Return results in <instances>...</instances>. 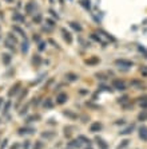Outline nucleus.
Wrapping results in <instances>:
<instances>
[{
  "mask_svg": "<svg viewBox=\"0 0 147 149\" xmlns=\"http://www.w3.org/2000/svg\"><path fill=\"white\" fill-rule=\"evenodd\" d=\"M115 65L116 66H120V67H131L133 66V62L128 61V59H116Z\"/></svg>",
  "mask_w": 147,
  "mask_h": 149,
  "instance_id": "f257e3e1",
  "label": "nucleus"
},
{
  "mask_svg": "<svg viewBox=\"0 0 147 149\" xmlns=\"http://www.w3.org/2000/svg\"><path fill=\"white\" fill-rule=\"evenodd\" d=\"M138 134H139V139L142 141H147V126H139Z\"/></svg>",
  "mask_w": 147,
  "mask_h": 149,
  "instance_id": "f03ea898",
  "label": "nucleus"
},
{
  "mask_svg": "<svg viewBox=\"0 0 147 149\" xmlns=\"http://www.w3.org/2000/svg\"><path fill=\"white\" fill-rule=\"evenodd\" d=\"M112 86L115 87V89H118V90H124V89H126V83L120 79H115L112 82Z\"/></svg>",
  "mask_w": 147,
  "mask_h": 149,
  "instance_id": "7ed1b4c3",
  "label": "nucleus"
},
{
  "mask_svg": "<svg viewBox=\"0 0 147 149\" xmlns=\"http://www.w3.org/2000/svg\"><path fill=\"white\" fill-rule=\"evenodd\" d=\"M17 133H19L20 136H23V134H34L35 129L34 128H20Z\"/></svg>",
  "mask_w": 147,
  "mask_h": 149,
  "instance_id": "20e7f679",
  "label": "nucleus"
},
{
  "mask_svg": "<svg viewBox=\"0 0 147 149\" xmlns=\"http://www.w3.org/2000/svg\"><path fill=\"white\" fill-rule=\"evenodd\" d=\"M102 124L100 122H94L91 126H90V132H92V133H95V132H99V130H102Z\"/></svg>",
  "mask_w": 147,
  "mask_h": 149,
  "instance_id": "39448f33",
  "label": "nucleus"
},
{
  "mask_svg": "<svg viewBox=\"0 0 147 149\" xmlns=\"http://www.w3.org/2000/svg\"><path fill=\"white\" fill-rule=\"evenodd\" d=\"M95 141H96V144H98V146H99L100 149H107V148H108V144H107V142H104V140L100 139V137H96Z\"/></svg>",
  "mask_w": 147,
  "mask_h": 149,
  "instance_id": "423d86ee",
  "label": "nucleus"
},
{
  "mask_svg": "<svg viewBox=\"0 0 147 149\" xmlns=\"http://www.w3.org/2000/svg\"><path fill=\"white\" fill-rule=\"evenodd\" d=\"M62 34H63V39H64L67 43H71L72 42V36H71V34H70L67 30H64V28H62Z\"/></svg>",
  "mask_w": 147,
  "mask_h": 149,
  "instance_id": "0eeeda50",
  "label": "nucleus"
},
{
  "mask_svg": "<svg viewBox=\"0 0 147 149\" xmlns=\"http://www.w3.org/2000/svg\"><path fill=\"white\" fill-rule=\"evenodd\" d=\"M32 66H35V67H38V66H40V63H41V58L39 55H34L32 56Z\"/></svg>",
  "mask_w": 147,
  "mask_h": 149,
  "instance_id": "6e6552de",
  "label": "nucleus"
},
{
  "mask_svg": "<svg viewBox=\"0 0 147 149\" xmlns=\"http://www.w3.org/2000/svg\"><path fill=\"white\" fill-rule=\"evenodd\" d=\"M138 102H139V106L143 110H147V97H140Z\"/></svg>",
  "mask_w": 147,
  "mask_h": 149,
  "instance_id": "1a4fd4ad",
  "label": "nucleus"
},
{
  "mask_svg": "<svg viewBox=\"0 0 147 149\" xmlns=\"http://www.w3.org/2000/svg\"><path fill=\"white\" fill-rule=\"evenodd\" d=\"M19 89H20V83H16V85H15V86L12 87L10 91H8V95H10V97H14L15 94L17 93V90H19Z\"/></svg>",
  "mask_w": 147,
  "mask_h": 149,
  "instance_id": "9d476101",
  "label": "nucleus"
},
{
  "mask_svg": "<svg viewBox=\"0 0 147 149\" xmlns=\"http://www.w3.org/2000/svg\"><path fill=\"white\" fill-rule=\"evenodd\" d=\"M55 134H56V133H55L54 130H50V132H43V133H41V139H52V137H55Z\"/></svg>",
  "mask_w": 147,
  "mask_h": 149,
  "instance_id": "9b49d317",
  "label": "nucleus"
},
{
  "mask_svg": "<svg viewBox=\"0 0 147 149\" xmlns=\"http://www.w3.org/2000/svg\"><path fill=\"white\" fill-rule=\"evenodd\" d=\"M66 101H67V94H64V93L59 94V95H58V100H56V102H58V104H64Z\"/></svg>",
  "mask_w": 147,
  "mask_h": 149,
  "instance_id": "f8f14e48",
  "label": "nucleus"
},
{
  "mask_svg": "<svg viewBox=\"0 0 147 149\" xmlns=\"http://www.w3.org/2000/svg\"><path fill=\"white\" fill-rule=\"evenodd\" d=\"M68 146H70V148H80V141H79V139L70 141L68 142Z\"/></svg>",
  "mask_w": 147,
  "mask_h": 149,
  "instance_id": "ddd939ff",
  "label": "nucleus"
},
{
  "mask_svg": "<svg viewBox=\"0 0 147 149\" xmlns=\"http://www.w3.org/2000/svg\"><path fill=\"white\" fill-rule=\"evenodd\" d=\"M1 59H3L4 65H10V63H11V55H10V54H7V52L1 55Z\"/></svg>",
  "mask_w": 147,
  "mask_h": 149,
  "instance_id": "4468645a",
  "label": "nucleus"
},
{
  "mask_svg": "<svg viewBox=\"0 0 147 149\" xmlns=\"http://www.w3.org/2000/svg\"><path fill=\"white\" fill-rule=\"evenodd\" d=\"M134 128H135L134 125H130V126H127L126 129H123V130H120V134H130V133L134 130Z\"/></svg>",
  "mask_w": 147,
  "mask_h": 149,
  "instance_id": "2eb2a0df",
  "label": "nucleus"
},
{
  "mask_svg": "<svg viewBox=\"0 0 147 149\" xmlns=\"http://www.w3.org/2000/svg\"><path fill=\"white\" fill-rule=\"evenodd\" d=\"M128 144H130V140H123L119 145L116 146V149H124V148H127V146H128Z\"/></svg>",
  "mask_w": 147,
  "mask_h": 149,
  "instance_id": "dca6fc26",
  "label": "nucleus"
},
{
  "mask_svg": "<svg viewBox=\"0 0 147 149\" xmlns=\"http://www.w3.org/2000/svg\"><path fill=\"white\" fill-rule=\"evenodd\" d=\"M138 120H139V121H146L147 120V111L144 110V111H142V113H139V114H138Z\"/></svg>",
  "mask_w": 147,
  "mask_h": 149,
  "instance_id": "f3484780",
  "label": "nucleus"
},
{
  "mask_svg": "<svg viewBox=\"0 0 147 149\" xmlns=\"http://www.w3.org/2000/svg\"><path fill=\"white\" fill-rule=\"evenodd\" d=\"M36 8V4L35 3H28L27 4V12L28 14H32V11Z\"/></svg>",
  "mask_w": 147,
  "mask_h": 149,
  "instance_id": "a211bd4d",
  "label": "nucleus"
},
{
  "mask_svg": "<svg viewBox=\"0 0 147 149\" xmlns=\"http://www.w3.org/2000/svg\"><path fill=\"white\" fill-rule=\"evenodd\" d=\"M70 26H71L72 28H74V30H75V31H82V26H79L78 23H75V22H71V23H70Z\"/></svg>",
  "mask_w": 147,
  "mask_h": 149,
  "instance_id": "6ab92c4d",
  "label": "nucleus"
},
{
  "mask_svg": "<svg viewBox=\"0 0 147 149\" xmlns=\"http://www.w3.org/2000/svg\"><path fill=\"white\" fill-rule=\"evenodd\" d=\"M14 20H16V22H20V23H23L24 22V16H21L20 14H14Z\"/></svg>",
  "mask_w": 147,
  "mask_h": 149,
  "instance_id": "aec40b11",
  "label": "nucleus"
},
{
  "mask_svg": "<svg viewBox=\"0 0 147 149\" xmlns=\"http://www.w3.org/2000/svg\"><path fill=\"white\" fill-rule=\"evenodd\" d=\"M43 106H44V108H47V109H51L52 108V101L50 100V98H47V100L43 102Z\"/></svg>",
  "mask_w": 147,
  "mask_h": 149,
  "instance_id": "412c9836",
  "label": "nucleus"
},
{
  "mask_svg": "<svg viewBox=\"0 0 147 149\" xmlns=\"http://www.w3.org/2000/svg\"><path fill=\"white\" fill-rule=\"evenodd\" d=\"M66 78H67L68 81H76L78 79V75H76V74H72V73H68L67 75H66Z\"/></svg>",
  "mask_w": 147,
  "mask_h": 149,
  "instance_id": "4be33fe9",
  "label": "nucleus"
},
{
  "mask_svg": "<svg viewBox=\"0 0 147 149\" xmlns=\"http://www.w3.org/2000/svg\"><path fill=\"white\" fill-rule=\"evenodd\" d=\"M43 146H44V145H43V142H41V141H36L32 149H43Z\"/></svg>",
  "mask_w": 147,
  "mask_h": 149,
  "instance_id": "5701e85b",
  "label": "nucleus"
},
{
  "mask_svg": "<svg viewBox=\"0 0 147 149\" xmlns=\"http://www.w3.org/2000/svg\"><path fill=\"white\" fill-rule=\"evenodd\" d=\"M99 62V59L98 58H92V59H88V61H86V63L87 65H95V63Z\"/></svg>",
  "mask_w": 147,
  "mask_h": 149,
  "instance_id": "b1692460",
  "label": "nucleus"
},
{
  "mask_svg": "<svg viewBox=\"0 0 147 149\" xmlns=\"http://www.w3.org/2000/svg\"><path fill=\"white\" fill-rule=\"evenodd\" d=\"M21 51H23L24 54H26V52L28 51V42H27V40H26V42L23 43V45H21Z\"/></svg>",
  "mask_w": 147,
  "mask_h": 149,
  "instance_id": "393cba45",
  "label": "nucleus"
},
{
  "mask_svg": "<svg viewBox=\"0 0 147 149\" xmlns=\"http://www.w3.org/2000/svg\"><path fill=\"white\" fill-rule=\"evenodd\" d=\"M79 141H82V142H86L87 145L90 144V140L86 137V136H79Z\"/></svg>",
  "mask_w": 147,
  "mask_h": 149,
  "instance_id": "a878e982",
  "label": "nucleus"
},
{
  "mask_svg": "<svg viewBox=\"0 0 147 149\" xmlns=\"http://www.w3.org/2000/svg\"><path fill=\"white\" fill-rule=\"evenodd\" d=\"M14 30H15V31H17V32H19V34H20L21 36H23V38H26V34H24V31H23V30H21V28H19V27H17V26H15V27H14Z\"/></svg>",
  "mask_w": 147,
  "mask_h": 149,
  "instance_id": "bb28decb",
  "label": "nucleus"
},
{
  "mask_svg": "<svg viewBox=\"0 0 147 149\" xmlns=\"http://www.w3.org/2000/svg\"><path fill=\"white\" fill-rule=\"evenodd\" d=\"M127 101H128V97H127V95H123V97H120L119 100H118V102H119V104H124Z\"/></svg>",
  "mask_w": 147,
  "mask_h": 149,
  "instance_id": "cd10ccee",
  "label": "nucleus"
},
{
  "mask_svg": "<svg viewBox=\"0 0 147 149\" xmlns=\"http://www.w3.org/2000/svg\"><path fill=\"white\" fill-rule=\"evenodd\" d=\"M64 116H68V117L74 118V120H75V118H76V114H74V113H71V111H64Z\"/></svg>",
  "mask_w": 147,
  "mask_h": 149,
  "instance_id": "c85d7f7f",
  "label": "nucleus"
},
{
  "mask_svg": "<svg viewBox=\"0 0 147 149\" xmlns=\"http://www.w3.org/2000/svg\"><path fill=\"white\" fill-rule=\"evenodd\" d=\"M10 106H11V102H7V104H6V106H4V110H3L4 114H6V113L10 110Z\"/></svg>",
  "mask_w": 147,
  "mask_h": 149,
  "instance_id": "c756f323",
  "label": "nucleus"
},
{
  "mask_svg": "<svg viewBox=\"0 0 147 149\" xmlns=\"http://www.w3.org/2000/svg\"><path fill=\"white\" fill-rule=\"evenodd\" d=\"M44 49H46V43L44 42H40V43H39V50L41 51V50H44Z\"/></svg>",
  "mask_w": 147,
  "mask_h": 149,
  "instance_id": "7c9ffc66",
  "label": "nucleus"
},
{
  "mask_svg": "<svg viewBox=\"0 0 147 149\" xmlns=\"http://www.w3.org/2000/svg\"><path fill=\"white\" fill-rule=\"evenodd\" d=\"M82 4L84 6V7L90 8V3H88V0H82Z\"/></svg>",
  "mask_w": 147,
  "mask_h": 149,
  "instance_id": "2f4dec72",
  "label": "nucleus"
},
{
  "mask_svg": "<svg viewBox=\"0 0 147 149\" xmlns=\"http://www.w3.org/2000/svg\"><path fill=\"white\" fill-rule=\"evenodd\" d=\"M27 110H28V108L26 106V108H23V110H20V113H19V114H20V116H24L26 113H27Z\"/></svg>",
  "mask_w": 147,
  "mask_h": 149,
  "instance_id": "473e14b6",
  "label": "nucleus"
},
{
  "mask_svg": "<svg viewBox=\"0 0 147 149\" xmlns=\"http://www.w3.org/2000/svg\"><path fill=\"white\" fill-rule=\"evenodd\" d=\"M21 146V144H14V145L11 146V149H19Z\"/></svg>",
  "mask_w": 147,
  "mask_h": 149,
  "instance_id": "72a5a7b5",
  "label": "nucleus"
},
{
  "mask_svg": "<svg viewBox=\"0 0 147 149\" xmlns=\"http://www.w3.org/2000/svg\"><path fill=\"white\" fill-rule=\"evenodd\" d=\"M23 148H24V149H30V141H26V142H24Z\"/></svg>",
  "mask_w": 147,
  "mask_h": 149,
  "instance_id": "f704fd0d",
  "label": "nucleus"
},
{
  "mask_svg": "<svg viewBox=\"0 0 147 149\" xmlns=\"http://www.w3.org/2000/svg\"><path fill=\"white\" fill-rule=\"evenodd\" d=\"M40 19H41L40 15H38V16H35V17H34V20L36 22V23H39V22H40Z\"/></svg>",
  "mask_w": 147,
  "mask_h": 149,
  "instance_id": "c9c22d12",
  "label": "nucleus"
},
{
  "mask_svg": "<svg viewBox=\"0 0 147 149\" xmlns=\"http://www.w3.org/2000/svg\"><path fill=\"white\" fill-rule=\"evenodd\" d=\"M47 23H48L50 26H54V27H55V22H54V20H51V19H48Z\"/></svg>",
  "mask_w": 147,
  "mask_h": 149,
  "instance_id": "e433bc0d",
  "label": "nucleus"
},
{
  "mask_svg": "<svg viewBox=\"0 0 147 149\" xmlns=\"http://www.w3.org/2000/svg\"><path fill=\"white\" fill-rule=\"evenodd\" d=\"M1 104H3V98H0V106H1Z\"/></svg>",
  "mask_w": 147,
  "mask_h": 149,
  "instance_id": "4c0bfd02",
  "label": "nucleus"
},
{
  "mask_svg": "<svg viewBox=\"0 0 147 149\" xmlns=\"http://www.w3.org/2000/svg\"><path fill=\"white\" fill-rule=\"evenodd\" d=\"M7 1H14V0H7Z\"/></svg>",
  "mask_w": 147,
  "mask_h": 149,
  "instance_id": "58836bf2",
  "label": "nucleus"
},
{
  "mask_svg": "<svg viewBox=\"0 0 147 149\" xmlns=\"http://www.w3.org/2000/svg\"><path fill=\"white\" fill-rule=\"evenodd\" d=\"M84 149H86V148H84ZM87 149H92V148H90V146H88V148H87Z\"/></svg>",
  "mask_w": 147,
  "mask_h": 149,
  "instance_id": "ea45409f",
  "label": "nucleus"
}]
</instances>
